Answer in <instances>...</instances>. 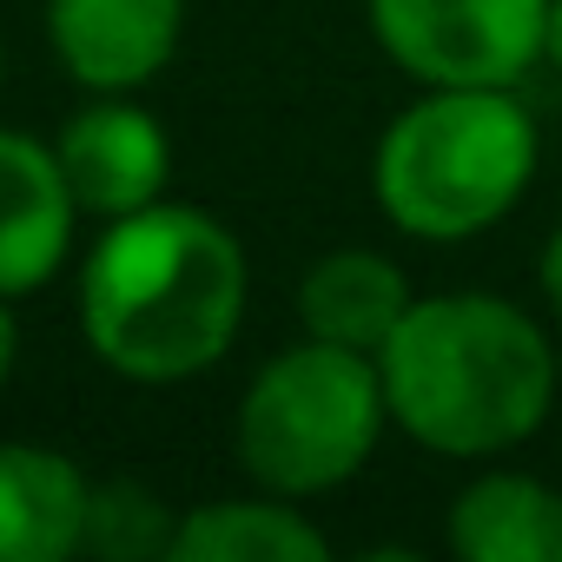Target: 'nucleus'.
I'll return each mask as SVG.
<instances>
[{
	"instance_id": "obj_1",
	"label": "nucleus",
	"mask_w": 562,
	"mask_h": 562,
	"mask_svg": "<svg viewBox=\"0 0 562 562\" xmlns=\"http://www.w3.org/2000/svg\"><path fill=\"white\" fill-rule=\"evenodd\" d=\"M245 299L251 265L238 232L179 199L106 218L80 265L87 351L126 384H186L212 371L238 345Z\"/></svg>"
},
{
	"instance_id": "obj_2",
	"label": "nucleus",
	"mask_w": 562,
	"mask_h": 562,
	"mask_svg": "<svg viewBox=\"0 0 562 562\" xmlns=\"http://www.w3.org/2000/svg\"><path fill=\"white\" fill-rule=\"evenodd\" d=\"M391 424L457 463L522 450L555 411V345L542 318L503 292H437L404 312L378 351Z\"/></svg>"
},
{
	"instance_id": "obj_3",
	"label": "nucleus",
	"mask_w": 562,
	"mask_h": 562,
	"mask_svg": "<svg viewBox=\"0 0 562 562\" xmlns=\"http://www.w3.org/2000/svg\"><path fill=\"white\" fill-rule=\"evenodd\" d=\"M536 159V113L516 87H424L378 133L371 199L391 232L463 245L522 205Z\"/></svg>"
},
{
	"instance_id": "obj_4",
	"label": "nucleus",
	"mask_w": 562,
	"mask_h": 562,
	"mask_svg": "<svg viewBox=\"0 0 562 562\" xmlns=\"http://www.w3.org/2000/svg\"><path fill=\"white\" fill-rule=\"evenodd\" d=\"M384 424L391 404H384L378 358L351 345L299 338L251 371L232 417V457L258 490L305 503L345 490L378 457Z\"/></svg>"
},
{
	"instance_id": "obj_5",
	"label": "nucleus",
	"mask_w": 562,
	"mask_h": 562,
	"mask_svg": "<svg viewBox=\"0 0 562 562\" xmlns=\"http://www.w3.org/2000/svg\"><path fill=\"white\" fill-rule=\"evenodd\" d=\"M364 21L417 87H522L542 67L549 0H364Z\"/></svg>"
},
{
	"instance_id": "obj_6",
	"label": "nucleus",
	"mask_w": 562,
	"mask_h": 562,
	"mask_svg": "<svg viewBox=\"0 0 562 562\" xmlns=\"http://www.w3.org/2000/svg\"><path fill=\"white\" fill-rule=\"evenodd\" d=\"M60 172L93 218H126L153 199H166L172 179V139L133 93H93L54 139Z\"/></svg>"
},
{
	"instance_id": "obj_7",
	"label": "nucleus",
	"mask_w": 562,
	"mask_h": 562,
	"mask_svg": "<svg viewBox=\"0 0 562 562\" xmlns=\"http://www.w3.org/2000/svg\"><path fill=\"white\" fill-rule=\"evenodd\" d=\"M186 34V0H47V41L74 87L139 93L159 80Z\"/></svg>"
},
{
	"instance_id": "obj_8",
	"label": "nucleus",
	"mask_w": 562,
	"mask_h": 562,
	"mask_svg": "<svg viewBox=\"0 0 562 562\" xmlns=\"http://www.w3.org/2000/svg\"><path fill=\"white\" fill-rule=\"evenodd\" d=\"M80 199L60 153L21 126H0V299H27L67 265Z\"/></svg>"
},
{
	"instance_id": "obj_9",
	"label": "nucleus",
	"mask_w": 562,
	"mask_h": 562,
	"mask_svg": "<svg viewBox=\"0 0 562 562\" xmlns=\"http://www.w3.org/2000/svg\"><path fill=\"white\" fill-rule=\"evenodd\" d=\"M93 483L47 443H0V562H67L87 549Z\"/></svg>"
},
{
	"instance_id": "obj_10",
	"label": "nucleus",
	"mask_w": 562,
	"mask_h": 562,
	"mask_svg": "<svg viewBox=\"0 0 562 562\" xmlns=\"http://www.w3.org/2000/svg\"><path fill=\"white\" fill-rule=\"evenodd\" d=\"M411 305H417V292H411L404 265L371 251V245H338V251L312 258L305 278H299L305 338L351 345V351H371V358L391 345V331L404 325Z\"/></svg>"
},
{
	"instance_id": "obj_11",
	"label": "nucleus",
	"mask_w": 562,
	"mask_h": 562,
	"mask_svg": "<svg viewBox=\"0 0 562 562\" xmlns=\"http://www.w3.org/2000/svg\"><path fill=\"white\" fill-rule=\"evenodd\" d=\"M443 542L463 562H562V490L529 470H483L457 490Z\"/></svg>"
},
{
	"instance_id": "obj_12",
	"label": "nucleus",
	"mask_w": 562,
	"mask_h": 562,
	"mask_svg": "<svg viewBox=\"0 0 562 562\" xmlns=\"http://www.w3.org/2000/svg\"><path fill=\"white\" fill-rule=\"evenodd\" d=\"M331 536L292 496H218L179 509V536L166 562H325Z\"/></svg>"
},
{
	"instance_id": "obj_13",
	"label": "nucleus",
	"mask_w": 562,
	"mask_h": 562,
	"mask_svg": "<svg viewBox=\"0 0 562 562\" xmlns=\"http://www.w3.org/2000/svg\"><path fill=\"white\" fill-rule=\"evenodd\" d=\"M172 536H179V509H166L146 483H133V476L93 483V503H87V549L93 555H106V562L172 555Z\"/></svg>"
},
{
	"instance_id": "obj_14",
	"label": "nucleus",
	"mask_w": 562,
	"mask_h": 562,
	"mask_svg": "<svg viewBox=\"0 0 562 562\" xmlns=\"http://www.w3.org/2000/svg\"><path fill=\"white\" fill-rule=\"evenodd\" d=\"M536 292H542V312L562 325V218L549 225V238L536 251Z\"/></svg>"
},
{
	"instance_id": "obj_15",
	"label": "nucleus",
	"mask_w": 562,
	"mask_h": 562,
	"mask_svg": "<svg viewBox=\"0 0 562 562\" xmlns=\"http://www.w3.org/2000/svg\"><path fill=\"white\" fill-rule=\"evenodd\" d=\"M14 358H21V325H14V312H8V299H0V384L14 378Z\"/></svg>"
},
{
	"instance_id": "obj_16",
	"label": "nucleus",
	"mask_w": 562,
	"mask_h": 562,
	"mask_svg": "<svg viewBox=\"0 0 562 562\" xmlns=\"http://www.w3.org/2000/svg\"><path fill=\"white\" fill-rule=\"evenodd\" d=\"M542 67L562 74V0H549V27H542Z\"/></svg>"
}]
</instances>
